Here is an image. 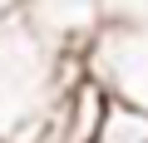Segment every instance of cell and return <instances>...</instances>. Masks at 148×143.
Masks as SVG:
<instances>
[{"mask_svg": "<svg viewBox=\"0 0 148 143\" xmlns=\"http://www.w3.org/2000/svg\"><path fill=\"white\" fill-rule=\"evenodd\" d=\"M84 74L114 99L148 114V25L114 20L84 44Z\"/></svg>", "mask_w": 148, "mask_h": 143, "instance_id": "obj_1", "label": "cell"}, {"mask_svg": "<svg viewBox=\"0 0 148 143\" xmlns=\"http://www.w3.org/2000/svg\"><path fill=\"white\" fill-rule=\"evenodd\" d=\"M45 143H59V138H45Z\"/></svg>", "mask_w": 148, "mask_h": 143, "instance_id": "obj_4", "label": "cell"}, {"mask_svg": "<svg viewBox=\"0 0 148 143\" xmlns=\"http://www.w3.org/2000/svg\"><path fill=\"white\" fill-rule=\"evenodd\" d=\"M109 104L114 99L84 74L79 84L64 94V104L54 109V138L59 143H94L99 128H104V118H109Z\"/></svg>", "mask_w": 148, "mask_h": 143, "instance_id": "obj_2", "label": "cell"}, {"mask_svg": "<svg viewBox=\"0 0 148 143\" xmlns=\"http://www.w3.org/2000/svg\"><path fill=\"white\" fill-rule=\"evenodd\" d=\"M94 143H148V114H138L128 104H109V118Z\"/></svg>", "mask_w": 148, "mask_h": 143, "instance_id": "obj_3", "label": "cell"}]
</instances>
